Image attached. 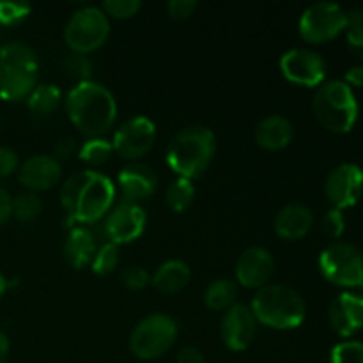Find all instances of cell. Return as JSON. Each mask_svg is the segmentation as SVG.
Instances as JSON below:
<instances>
[{
    "mask_svg": "<svg viewBox=\"0 0 363 363\" xmlns=\"http://www.w3.org/2000/svg\"><path fill=\"white\" fill-rule=\"evenodd\" d=\"M116 199V184L101 172L80 170L67 177L60 188V202L69 223H94L105 218Z\"/></svg>",
    "mask_w": 363,
    "mask_h": 363,
    "instance_id": "cell-1",
    "label": "cell"
},
{
    "mask_svg": "<svg viewBox=\"0 0 363 363\" xmlns=\"http://www.w3.org/2000/svg\"><path fill=\"white\" fill-rule=\"evenodd\" d=\"M66 110L71 123L87 138H99L116 124L117 103L112 92L96 82H82L69 91Z\"/></svg>",
    "mask_w": 363,
    "mask_h": 363,
    "instance_id": "cell-2",
    "label": "cell"
},
{
    "mask_svg": "<svg viewBox=\"0 0 363 363\" xmlns=\"http://www.w3.org/2000/svg\"><path fill=\"white\" fill-rule=\"evenodd\" d=\"M216 138L209 128L195 124L176 133L167 149V163L184 179H197L211 165Z\"/></svg>",
    "mask_w": 363,
    "mask_h": 363,
    "instance_id": "cell-3",
    "label": "cell"
},
{
    "mask_svg": "<svg viewBox=\"0 0 363 363\" xmlns=\"http://www.w3.org/2000/svg\"><path fill=\"white\" fill-rule=\"evenodd\" d=\"M39 60L34 50L25 43H7L0 46V99L21 101L38 85Z\"/></svg>",
    "mask_w": 363,
    "mask_h": 363,
    "instance_id": "cell-4",
    "label": "cell"
},
{
    "mask_svg": "<svg viewBox=\"0 0 363 363\" xmlns=\"http://www.w3.org/2000/svg\"><path fill=\"white\" fill-rule=\"evenodd\" d=\"M250 311L259 323L275 330L298 328L307 315V307L300 293L284 284L261 287L252 300Z\"/></svg>",
    "mask_w": 363,
    "mask_h": 363,
    "instance_id": "cell-5",
    "label": "cell"
},
{
    "mask_svg": "<svg viewBox=\"0 0 363 363\" xmlns=\"http://www.w3.org/2000/svg\"><path fill=\"white\" fill-rule=\"evenodd\" d=\"M312 108L319 123L335 133L353 130L360 112L353 89L344 80L323 82L312 99Z\"/></svg>",
    "mask_w": 363,
    "mask_h": 363,
    "instance_id": "cell-6",
    "label": "cell"
},
{
    "mask_svg": "<svg viewBox=\"0 0 363 363\" xmlns=\"http://www.w3.org/2000/svg\"><path fill=\"white\" fill-rule=\"evenodd\" d=\"M177 339V325L170 315H145L130 335V350L140 360H155L165 354Z\"/></svg>",
    "mask_w": 363,
    "mask_h": 363,
    "instance_id": "cell-7",
    "label": "cell"
},
{
    "mask_svg": "<svg viewBox=\"0 0 363 363\" xmlns=\"http://www.w3.org/2000/svg\"><path fill=\"white\" fill-rule=\"evenodd\" d=\"M110 35L108 16L99 7H82L67 21L64 41L73 53H91L101 48Z\"/></svg>",
    "mask_w": 363,
    "mask_h": 363,
    "instance_id": "cell-8",
    "label": "cell"
},
{
    "mask_svg": "<svg viewBox=\"0 0 363 363\" xmlns=\"http://www.w3.org/2000/svg\"><path fill=\"white\" fill-rule=\"evenodd\" d=\"M319 269L328 282L340 287L363 284V254L354 245L335 241L319 255Z\"/></svg>",
    "mask_w": 363,
    "mask_h": 363,
    "instance_id": "cell-9",
    "label": "cell"
},
{
    "mask_svg": "<svg viewBox=\"0 0 363 363\" xmlns=\"http://www.w3.org/2000/svg\"><path fill=\"white\" fill-rule=\"evenodd\" d=\"M347 27L346 11L335 2H318L308 6L300 16V35L308 43L321 45L337 38Z\"/></svg>",
    "mask_w": 363,
    "mask_h": 363,
    "instance_id": "cell-10",
    "label": "cell"
},
{
    "mask_svg": "<svg viewBox=\"0 0 363 363\" xmlns=\"http://www.w3.org/2000/svg\"><path fill=\"white\" fill-rule=\"evenodd\" d=\"M156 140V126L149 117L137 116L117 128L112 138L113 152L126 160H138L147 155Z\"/></svg>",
    "mask_w": 363,
    "mask_h": 363,
    "instance_id": "cell-11",
    "label": "cell"
},
{
    "mask_svg": "<svg viewBox=\"0 0 363 363\" xmlns=\"http://www.w3.org/2000/svg\"><path fill=\"white\" fill-rule=\"evenodd\" d=\"M326 199L335 209H346L357 204L363 194V169L357 163H340L325 181Z\"/></svg>",
    "mask_w": 363,
    "mask_h": 363,
    "instance_id": "cell-12",
    "label": "cell"
},
{
    "mask_svg": "<svg viewBox=\"0 0 363 363\" xmlns=\"http://www.w3.org/2000/svg\"><path fill=\"white\" fill-rule=\"evenodd\" d=\"M280 69L289 82L305 87L321 85L326 77V62L318 52L308 48H293L280 59Z\"/></svg>",
    "mask_w": 363,
    "mask_h": 363,
    "instance_id": "cell-13",
    "label": "cell"
},
{
    "mask_svg": "<svg viewBox=\"0 0 363 363\" xmlns=\"http://www.w3.org/2000/svg\"><path fill=\"white\" fill-rule=\"evenodd\" d=\"M145 222H147V216L140 206L121 202L105 216V233L110 243L119 247V245L131 243L140 238L145 229Z\"/></svg>",
    "mask_w": 363,
    "mask_h": 363,
    "instance_id": "cell-14",
    "label": "cell"
},
{
    "mask_svg": "<svg viewBox=\"0 0 363 363\" xmlns=\"http://www.w3.org/2000/svg\"><path fill=\"white\" fill-rule=\"evenodd\" d=\"M257 328V319L247 305H234L225 311L222 319V340L230 351H245L252 344Z\"/></svg>",
    "mask_w": 363,
    "mask_h": 363,
    "instance_id": "cell-15",
    "label": "cell"
},
{
    "mask_svg": "<svg viewBox=\"0 0 363 363\" xmlns=\"http://www.w3.org/2000/svg\"><path fill=\"white\" fill-rule=\"evenodd\" d=\"M275 272V261L272 254L262 247H250L240 255L236 264L238 282L248 289H261L268 286Z\"/></svg>",
    "mask_w": 363,
    "mask_h": 363,
    "instance_id": "cell-16",
    "label": "cell"
},
{
    "mask_svg": "<svg viewBox=\"0 0 363 363\" xmlns=\"http://www.w3.org/2000/svg\"><path fill=\"white\" fill-rule=\"evenodd\" d=\"M156 186H158V176L151 167L144 163H131L124 167L117 176V188L121 199L126 204H138L155 194Z\"/></svg>",
    "mask_w": 363,
    "mask_h": 363,
    "instance_id": "cell-17",
    "label": "cell"
},
{
    "mask_svg": "<svg viewBox=\"0 0 363 363\" xmlns=\"http://www.w3.org/2000/svg\"><path fill=\"white\" fill-rule=\"evenodd\" d=\"M62 176L60 163L53 156L38 155L25 160L18 169V181L28 191H45L55 186Z\"/></svg>",
    "mask_w": 363,
    "mask_h": 363,
    "instance_id": "cell-18",
    "label": "cell"
},
{
    "mask_svg": "<svg viewBox=\"0 0 363 363\" xmlns=\"http://www.w3.org/2000/svg\"><path fill=\"white\" fill-rule=\"evenodd\" d=\"M330 325L340 337H351L363 328V298L357 293H342L332 301Z\"/></svg>",
    "mask_w": 363,
    "mask_h": 363,
    "instance_id": "cell-19",
    "label": "cell"
},
{
    "mask_svg": "<svg viewBox=\"0 0 363 363\" xmlns=\"http://www.w3.org/2000/svg\"><path fill=\"white\" fill-rule=\"evenodd\" d=\"M314 223V215L308 206L291 202L275 216V233L284 240H300L307 236Z\"/></svg>",
    "mask_w": 363,
    "mask_h": 363,
    "instance_id": "cell-20",
    "label": "cell"
},
{
    "mask_svg": "<svg viewBox=\"0 0 363 363\" xmlns=\"http://www.w3.org/2000/svg\"><path fill=\"white\" fill-rule=\"evenodd\" d=\"M294 137V128L289 119L282 116H268L255 128V140L261 147L280 151L287 147Z\"/></svg>",
    "mask_w": 363,
    "mask_h": 363,
    "instance_id": "cell-21",
    "label": "cell"
},
{
    "mask_svg": "<svg viewBox=\"0 0 363 363\" xmlns=\"http://www.w3.org/2000/svg\"><path fill=\"white\" fill-rule=\"evenodd\" d=\"M96 254L94 236L85 227H73L64 241V259L73 268H84Z\"/></svg>",
    "mask_w": 363,
    "mask_h": 363,
    "instance_id": "cell-22",
    "label": "cell"
},
{
    "mask_svg": "<svg viewBox=\"0 0 363 363\" xmlns=\"http://www.w3.org/2000/svg\"><path fill=\"white\" fill-rule=\"evenodd\" d=\"M191 279V272L186 262L167 261L156 269L152 277V286L167 294H174L183 291Z\"/></svg>",
    "mask_w": 363,
    "mask_h": 363,
    "instance_id": "cell-23",
    "label": "cell"
},
{
    "mask_svg": "<svg viewBox=\"0 0 363 363\" xmlns=\"http://www.w3.org/2000/svg\"><path fill=\"white\" fill-rule=\"evenodd\" d=\"M60 101H62V92L57 85L52 84L35 85V89L27 98L28 110L38 117H45L55 112L59 108Z\"/></svg>",
    "mask_w": 363,
    "mask_h": 363,
    "instance_id": "cell-24",
    "label": "cell"
},
{
    "mask_svg": "<svg viewBox=\"0 0 363 363\" xmlns=\"http://www.w3.org/2000/svg\"><path fill=\"white\" fill-rule=\"evenodd\" d=\"M238 286L229 279H218L206 289L204 303L211 311H229L236 305Z\"/></svg>",
    "mask_w": 363,
    "mask_h": 363,
    "instance_id": "cell-25",
    "label": "cell"
},
{
    "mask_svg": "<svg viewBox=\"0 0 363 363\" xmlns=\"http://www.w3.org/2000/svg\"><path fill=\"white\" fill-rule=\"evenodd\" d=\"M167 204L172 211H184L191 206L195 197V188L191 184L190 179H184V177H177L176 181L170 183V186L167 188Z\"/></svg>",
    "mask_w": 363,
    "mask_h": 363,
    "instance_id": "cell-26",
    "label": "cell"
},
{
    "mask_svg": "<svg viewBox=\"0 0 363 363\" xmlns=\"http://www.w3.org/2000/svg\"><path fill=\"white\" fill-rule=\"evenodd\" d=\"M113 147L112 142L106 140V138L99 137V138H87L84 142V145L80 147V160H84L85 163L89 165H105L106 162L112 156Z\"/></svg>",
    "mask_w": 363,
    "mask_h": 363,
    "instance_id": "cell-27",
    "label": "cell"
},
{
    "mask_svg": "<svg viewBox=\"0 0 363 363\" xmlns=\"http://www.w3.org/2000/svg\"><path fill=\"white\" fill-rule=\"evenodd\" d=\"M43 202L34 191H23L13 199V216L20 222H30L41 215Z\"/></svg>",
    "mask_w": 363,
    "mask_h": 363,
    "instance_id": "cell-28",
    "label": "cell"
},
{
    "mask_svg": "<svg viewBox=\"0 0 363 363\" xmlns=\"http://www.w3.org/2000/svg\"><path fill=\"white\" fill-rule=\"evenodd\" d=\"M92 272L96 275H110L113 269L119 266V247L113 243H105L96 250L94 257H92Z\"/></svg>",
    "mask_w": 363,
    "mask_h": 363,
    "instance_id": "cell-29",
    "label": "cell"
},
{
    "mask_svg": "<svg viewBox=\"0 0 363 363\" xmlns=\"http://www.w3.org/2000/svg\"><path fill=\"white\" fill-rule=\"evenodd\" d=\"M330 363H363V342L346 340L337 344L330 354Z\"/></svg>",
    "mask_w": 363,
    "mask_h": 363,
    "instance_id": "cell-30",
    "label": "cell"
},
{
    "mask_svg": "<svg viewBox=\"0 0 363 363\" xmlns=\"http://www.w3.org/2000/svg\"><path fill=\"white\" fill-rule=\"evenodd\" d=\"M64 73L67 77L78 80V84L82 82H89L92 74V66L91 60L85 55H80V53H71L66 60H64Z\"/></svg>",
    "mask_w": 363,
    "mask_h": 363,
    "instance_id": "cell-31",
    "label": "cell"
},
{
    "mask_svg": "<svg viewBox=\"0 0 363 363\" xmlns=\"http://www.w3.org/2000/svg\"><path fill=\"white\" fill-rule=\"evenodd\" d=\"M142 2L140 0H105L103 2V13L106 16L117 18V20H124V18H131L140 11Z\"/></svg>",
    "mask_w": 363,
    "mask_h": 363,
    "instance_id": "cell-32",
    "label": "cell"
},
{
    "mask_svg": "<svg viewBox=\"0 0 363 363\" xmlns=\"http://www.w3.org/2000/svg\"><path fill=\"white\" fill-rule=\"evenodd\" d=\"M30 6L25 2H0V23L14 25L28 16Z\"/></svg>",
    "mask_w": 363,
    "mask_h": 363,
    "instance_id": "cell-33",
    "label": "cell"
},
{
    "mask_svg": "<svg viewBox=\"0 0 363 363\" xmlns=\"http://www.w3.org/2000/svg\"><path fill=\"white\" fill-rule=\"evenodd\" d=\"M119 279L121 282H123V286L131 291L144 289V287L151 282L149 273L145 272L144 268H140V266H126V268L121 272Z\"/></svg>",
    "mask_w": 363,
    "mask_h": 363,
    "instance_id": "cell-34",
    "label": "cell"
},
{
    "mask_svg": "<svg viewBox=\"0 0 363 363\" xmlns=\"http://www.w3.org/2000/svg\"><path fill=\"white\" fill-rule=\"evenodd\" d=\"M321 229L328 238L339 240V238L344 234V229H346V220H344L342 211L335 208L326 211L321 220Z\"/></svg>",
    "mask_w": 363,
    "mask_h": 363,
    "instance_id": "cell-35",
    "label": "cell"
},
{
    "mask_svg": "<svg viewBox=\"0 0 363 363\" xmlns=\"http://www.w3.org/2000/svg\"><path fill=\"white\" fill-rule=\"evenodd\" d=\"M20 169L16 151L11 147H0V177H9Z\"/></svg>",
    "mask_w": 363,
    "mask_h": 363,
    "instance_id": "cell-36",
    "label": "cell"
},
{
    "mask_svg": "<svg viewBox=\"0 0 363 363\" xmlns=\"http://www.w3.org/2000/svg\"><path fill=\"white\" fill-rule=\"evenodd\" d=\"M167 9L170 16L176 20H186L197 11V2L195 0H170Z\"/></svg>",
    "mask_w": 363,
    "mask_h": 363,
    "instance_id": "cell-37",
    "label": "cell"
},
{
    "mask_svg": "<svg viewBox=\"0 0 363 363\" xmlns=\"http://www.w3.org/2000/svg\"><path fill=\"white\" fill-rule=\"evenodd\" d=\"M346 39L347 46L354 55L362 57L363 59V25H357V27H347L346 28Z\"/></svg>",
    "mask_w": 363,
    "mask_h": 363,
    "instance_id": "cell-38",
    "label": "cell"
},
{
    "mask_svg": "<svg viewBox=\"0 0 363 363\" xmlns=\"http://www.w3.org/2000/svg\"><path fill=\"white\" fill-rule=\"evenodd\" d=\"M74 151H77V144H74L73 138H60L55 144V149H53V155H55L53 158H55L57 162H59V160H69L71 156L74 155Z\"/></svg>",
    "mask_w": 363,
    "mask_h": 363,
    "instance_id": "cell-39",
    "label": "cell"
},
{
    "mask_svg": "<svg viewBox=\"0 0 363 363\" xmlns=\"http://www.w3.org/2000/svg\"><path fill=\"white\" fill-rule=\"evenodd\" d=\"M13 216V199L0 186V227Z\"/></svg>",
    "mask_w": 363,
    "mask_h": 363,
    "instance_id": "cell-40",
    "label": "cell"
},
{
    "mask_svg": "<svg viewBox=\"0 0 363 363\" xmlns=\"http://www.w3.org/2000/svg\"><path fill=\"white\" fill-rule=\"evenodd\" d=\"M176 363H206L204 354L197 347H184L177 354Z\"/></svg>",
    "mask_w": 363,
    "mask_h": 363,
    "instance_id": "cell-41",
    "label": "cell"
},
{
    "mask_svg": "<svg viewBox=\"0 0 363 363\" xmlns=\"http://www.w3.org/2000/svg\"><path fill=\"white\" fill-rule=\"evenodd\" d=\"M346 82L347 85H354V87H363V64H358V66H353L347 69L346 73Z\"/></svg>",
    "mask_w": 363,
    "mask_h": 363,
    "instance_id": "cell-42",
    "label": "cell"
},
{
    "mask_svg": "<svg viewBox=\"0 0 363 363\" xmlns=\"http://www.w3.org/2000/svg\"><path fill=\"white\" fill-rule=\"evenodd\" d=\"M9 339L4 332H0V363H7L9 358Z\"/></svg>",
    "mask_w": 363,
    "mask_h": 363,
    "instance_id": "cell-43",
    "label": "cell"
},
{
    "mask_svg": "<svg viewBox=\"0 0 363 363\" xmlns=\"http://www.w3.org/2000/svg\"><path fill=\"white\" fill-rule=\"evenodd\" d=\"M6 291H7V280H6V277L0 273V298L4 296V293H6Z\"/></svg>",
    "mask_w": 363,
    "mask_h": 363,
    "instance_id": "cell-44",
    "label": "cell"
},
{
    "mask_svg": "<svg viewBox=\"0 0 363 363\" xmlns=\"http://www.w3.org/2000/svg\"><path fill=\"white\" fill-rule=\"evenodd\" d=\"M0 124H2V121H0Z\"/></svg>",
    "mask_w": 363,
    "mask_h": 363,
    "instance_id": "cell-45",
    "label": "cell"
}]
</instances>
